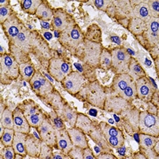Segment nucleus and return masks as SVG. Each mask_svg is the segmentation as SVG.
<instances>
[{
    "label": "nucleus",
    "instance_id": "obj_1",
    "mask_svg": "<svg viewBox=\"0 0 159 159\" xmlns=\"http://www.w3.org/2000/svg\"><path fill=\"white\" fill-rule=\"evenodd\" d=\"M79 94L80 95V98L89 104L100 109L104 107L107 93L103 86L96 80L86 84L80 91Z\"/></svg>",
    "mask_w": 159,
    "mask_h": 159
},
{
    "label": "nucleus",
    "instance_id": "obj_2",
    "mask_svg": "<svg viewBox=\"0 0 159 159\" xmlns=\"http://www.w3.org/2000/svg\"><path fill=\"white\" fill-rule=\"evenodd\" d=\"M103 45L101 43L92 42L84 39L83 44L80 45L75 51V54L80 53L78 58L90 67H99V57L101 54Z\"/></svg>",
    "mask_w": 159,
    "mask_h": 159
},
{
    "label": "nucleus",
    "instance_id": "obj_3",
    "mask_svg": "<svg viewBox=\"0 0 159 159\" xmlns=\"http://www.w3.org/2000/svg\"><path fill=\"white\" fill-rule=\"evenodd\" d=\"M85 37L81 30L76 22H72L65 30L60 34V43L65 49L69 50L76 51L80 45L83 44Z\"/></svg>",
    "mask_w": 159,
    "mask_h": 159
},
{
    "label": "nucleus",
    "instance_id": "obj_4",
    "mask_svg": "<svg viewBox=\"0 0 159 159\" xmlns=\"http://www.w3.org/2000/svg\"><path fill=\"white\" fill-rule=\"evenodd\" d=\"M0 73L1 83L5 84H10L20 75L19 64L10 53L1 54L0 56Z\"/></svg>",
    "mask_w": 159,
    "mask_h": 159
},
{
    "label": "nucleus",
    "instance_id": "obj_5",
    "mask_svg": "<svg viewBox=\"0 0 159 159\" xmlns=\"http://www.w3.org/2000/svg\"><path fill=\"white\" fill-rule=\"evenodd\" d=\"M111 70L116 74L128 73L131 57L127 49L124 48H115L111 51Z\"/></svg>",
    "mask_w": 159,
    "mask_h": 159
},
{
    "label": "nucleus",
    "instance_id": "obj_6",
    "mask_svg": "<svg viewBox=\"0 0 159 159\" xmlns=\"http://www.w3.org/2000/svg\"><path fill=\"white\" fill-rule=\"evenodd\" d=\"M139 131L140 134L158 137L159 119L158 116L150 114L147 111L139 113Z\"/></svg>",
    "mask_w": 159,
    "mask_h": 159
},
{
    "label": "nucleus",
    "instance_id": "obj_7",
    "mask_svg": "<svg viewBox=\"0 0 159 159\" xmlns=\"http://www.w3.org/2000/svg\"><path fill=\"white\" fill-rule=\"evenodd\" d=\"M49 75L57 82H61L72 72L69 63L59 57H51L48 65Z\"/></svg>",
    "mask_w": 159,
    "mask_h": 159
},
{
    "label": "nucleus",
    "instance_id": "obj_8",
    "mask_svg": "<svg viewBox=\"0 0 159 159\" xmlns=\"http://www.w3.org/2000/svg\"><path fill=\"white\" fill-rule=\"evenodd\" d=\"M35 41L36 39L34 33L29 31L25 27L16 38L9 42V44L21 49L25 54L29 55L30 53L34 52L33 50L34 49Z\"/></svg>",
    "mask_w": 159,
    "mask_h": 159
},
{
    "label": "nucleus",
    "instance_id": "obj_9",
    "mask_svg": "<svg viewBox=\"0 0 159 159\" xmlns=\"http://www.w3.org/2000/svg\"><path fill=\"white\" fill-rule=\"evenodd\" d=\"M61 83L69 93L76 96L87 84V78L80 72L72 71Z\"/></svg>",
    "mask_w": 159,
    "mask_h": 159
},
{
    "label": "nucleus",
    "instance_id": "obj_10",
    "mask_svg": "<svg viewBox=\"0 0 159 159\" xmlns=\"http://www.w3.org/2000/svg\"><path fill=\"white\" fill-rule=\"evenodd\" d=\"M99 126L111 147L116 149L123 147L125 139L123 133L119 128L112 127L105 122H101Z\"/></svg>",
    "mask_w": 159,
    "mask_h": 159
},
{
    "label": "nucleus",
    "instance_id": "obj_11",
    "mask_svg": "<svg viewBox=\"0 0 159 159\" xmlns=\"http://www.w3.org/2000/svg\"><path fill=\"white\" fill-rule=\"evenodd\" d=\"M29 83L35 93L41 97L45 98L54 92L52 84L39 72H35Z\"/></svg>",
    "mask_w": 159,
    "mask_h": 159
},
{
    "label": "nucleus",
    "instance_id": "obj_12",
    "mask_svg": "<svg viewBox=\"0 0 159 159\" xmlns=\"http://www.w3.org/2000/svg\"><path fill=\"white\" fill-rule=\"evenodd\" d=\"M1 25L3 28L5 34L7 37L8 42H11L16 38L19 34V33L25 28L23 23L18 18L15 11H13L12 14Z\"/></svg>",
    "mask_w": 159,
    "mask_h": 159
},
{
    "label": "nucleus",
    "instance_id": "obj_13",
    "mask_svg": "<svg viewBox=\"0 0 159 159\" xmlns=\"http://www.w3.org/2000/svg\"><path fill=\"white\" fill-rule=\"evenodd\" d=\"M139 37L146 40L150 48L158 47L159 43V18H150L147 22V30Z\"/></svg>",
    "mask_w": 159,
    "mask_h": 159
},
{
    "label": "nucleus",
    "instance_id": "obj_14",
    "mask_svg": "<svg viewBox=\"0 0 159 159\" xmlns=\"http://www.w3.org/2000/svg\"><path fill=\"white\" fill-rule=\"evenodd\" d=\"M131 105L130 102H128L125 99L122 98L121 96H118L113 92L111 93V95L107 94L103 110L120 115L121 112L130 107Z\"/></svg>",
    "mask_w": 159,
    "mask_h": 159
},
{
    "label": "nucleus",
    "instance_id": "obj_15",
    "mask_svg": "<svg viewBox=\"0 0 159 159\" xmlns=\"http://www.w3.org/2000/svg\"><path fill=\"white\" fill-rule=\"evenodd\" d=\"M135 85L137 97L144 102H150L153 95L156 92L155 87L153 86L151 82V79H149L147 76H143L135 80Z\"/></svg>",
    "mask_w": 159,
    "mask_h": 159
},
{
    "label": "nucleus",
    "instance_id": "obj_16",
    "mask_svg": "<svg viewBox=\"0 0 159 159\" xmlns=\"http://www.w3.org/2000/svg\"><path fill=\"white\" fill-rule=\"evenodd\" d=\"M41 140L49 145V147H54L57 146L56 141V132L55 127L52 124L49 119L45 117L43 123L37 128Z\"/></svg>",
    "mask_w": 159,
    "mask_h": 159
},
{
    "label": "nucleus",
    "instance_id": "obj_17",
    "mask_svg": "<svg viewBox=\"0 0 159 159\" xmlns=\"http://www.w3.org/2000/svg\"><path fill=\"white\" fill-rule=\"evenodd\" d=\"M139 111L131 105L119 115L123 117L125 128L127 131H130V133L139 131Z\"/></svg>",
    "mask_w": 159,
    "mask_h": 159
},
{
    "label": "nucleus",
    "instance_id": "obj_18",
    "mask_svg": "<svg viewBox=\"0 0 159 159\" xmlns=\"http://www.w3.org/2000/svg\"><path fill=\"white\" fill-rule=\"evenodd\" d=\"M72 22H74V20L72 19L70 15H68L65 10L59 8L53 11L52 25L55 30L62 32Z\"/></svg>",
    "mask_w": 159,
    "mask_h": 159
},
{
    "label": "nucleus",
    "instance_id": "obj_19",
    "mask_svg": "<svg viewBox=\"0 0 159 159\" xmlns=\"http://www.w3.org/2000/svg\"><path fill=\"white\" fill-rule=\"evenodd\" d=\"M56 132L57 147L62 152V154L68 155L72 147V143L66 128L55 129Z\"/></svg>",
    "mask_w": 159,
    "mask_h": 159
},
{
    "label": "nucleus",
    "instance_id": "obj_20",
    "mask_svg": "<svg viewBox=\"0 0 159 159\" xmlns=\"http://www.w3.org/2000/svg\"><path fill=\"white\" fill-rule=\"evenodd\" d=\"M14 116V127L13 129L16 132H22L25 134H30V125L28 123L27 119L24 116L22 109L17 107L13 111Z\"/></svg>",
    "mask_w": 159,
    "mask_h": 159
},
{
    "label": "nucleus",
    "instance_id": "obj_21",
    "mask_svg": "<svg viewBox=\"0 0 159 159\" xmlns=\"http://www.w3.org/2000/svg\"><path fill=\"white\" fill-rule=\"evenodd\" d=\"M89 136L92 141L94 142V143H96V146L100 148L101 153H104V152L111 153V147L108 144L107 141L105 139L104 134H103L101 129L99 128V125H96V128L91 132Z\"/></svg>",
    "mask_w": 159,
    "mask_h": 159
},
{
    "label": "nucleus",
    "instance_id": "obj_22",
    "mask_svg": "<svg viewBox=\"0 0 159 159\" xmlns=\"http://www.w3.org/2000/svg\"><path fill=\"white\" fill-rule=\"evenodd\" d=\"M134 80L130 77L128 73L116 74L112 81L111 89L115 94L119 95Z\"/></svg>",
    "mask_w": 159,
    "mask_h": 159
},
{
    "label": "nucleus",
    "instance_id": "obj_23",
    "mask_svg": "<svg viewBox=\"0 0 159 159\" xmlns=\"http://www.w3.org/2000/svg\"><path fill=\"white\" fill-rule=\"evenodd\" d=\"M42 140L34 134H28L25 140V150L27 155L33 158H38L42 147Z\"/></svg>",
    "mask_w": 159,
    "mask_h": 159
},
{
    "label": "nucleus",
    "instance_id": "obj_24",
    "mask_svg": "<svg viewBox=\"0 0 159 159\" xmlns=\"http://www.w3.org/2000/svg\"><path fill=\"white\" fill-rule=\"evenodd\" d=\"M66 129H67L68 133H69L73 146H76L82 149H85L89 147L86 134L81 130L75 127Z\"/></svg>",
    "mask_w": 159,
    "mask_h": 159
},
{
    "label": "nucleus",
    "instance_id": "obj_25",
    "mask_svg": "<svg viewBox=\"0 0 159 159\" xmlns=\"http://www.w3.org/2000/svg\"><path fill=\"white\" fill-rule=\"evenodd\" d=\"M56 113L62 120L67 122L70 125L71 127H75L78 113L76 111L73 110L68 103L62 105V107L59 110L57 111Z\"/></svg>",
    "mask_w": 159,
    "mask_h": 159
},
{
    "label": "nucleus",
    "instance_id": "obj_26",
    "mask_svg": "<svg viewBox=\"0 0 159 159\" xmlns=\"http://www.w3.org/2000/svg\"><path fill=\"white\" fill-rule=\"evenodd\" d=\"M96 125L94 124L90 118L81 113H78L75 127L81 130L86 135H89L91 132L96 128Z\"/></svg>",
    "mask_w": 159,
    "mask_h": 159
},
{
    "label": "nucleus",
    "instance_id": "obj_27",
    "mask_svg": "<svg viewBox=\"0 0 159 159\" xmlns=\"http://www.w3.org/2000/svg\"><path fill=\"white\" fill-rule=\"evenodd\" d=\"M28 134L22 133V132L15 131V137L13 140L12 147L15 150L16 154H20L22 157L27 155L26 150H25V140Z\"/></svg>",
    "mask_w": 159,
    "mask_h": 159
},
{
    "label": "nucleus",
    "instance_id": "obj_28",
    "mask_svg": "<svg viewBox=\"0 0 159 159\" xmlns=\"http://www.w3.org/2000/svg\"><path fill=\"white\" fill-rule=\"evenodd\" d=\"M129 31L136 37L142 35L147 30V22L137 18H130L128 22Z\"/></svg>",
    "mask_w": 159,
    "mask_h": 159
},
{
    "label": "nucleus",
    "instance_id": "obj_29",
    "mask_svg": "<svg viewBox=\"0 0 159 159\" xmlns=\"http://www.w3.org/2000/svg\"><path fill=\"white\" fill-rule=\"evenodd\" d=\"M137 18L139 19L143 20L144 22H147L151 18L150 15V11H149L148 3L147 2H140V3H138L136 7L133 8L132 11V18Z\"/></svg>",
    "mask_w": 159,
    "mask_h": 159
},
{
    "label": "nucleus",
    "instance_id": "obj_30",
    "mask_svg": "<svg viewBox=\"0 0 159 159\" xmlns=\"http://www.w3.org/2000/svg\"><path fill=\"white\" fill-rule=\"evenodd\" d=\"M128 74L130 75V77L134 80V81L139 79V78L147 76L146 72L143 70L141 65H139V62L133 57H131V59H130V65H129Z\"/></svg>",
    "mask_w": 159,
    "mask_h": 159
},
{
    "label": "nucleus",
    "instance_id": "obj_31",
    "mask_svg": "<svg viewBox=\"0 0 159 159\" xmlns=\"http://www.w3.org/2000/svg\"><path fill=\"white\" fill-rule=\"evenodd\" d=\"M35 15L41 21H45V22H46V21L52 19V17H53V11L49 7L47 3L42 2L38 7Z\"/></svg>",
    "mask_w": 159,
    "mask_h": 159
},
{
    "label": "nucleus",
    "instance_id": "obj_32",
    "mask_svg": "<svg viewBox=\"0 0 159 159\" xmlns=\"http://www.w3.org/2000/svg\"><path fill=\"white\" fill-rule=\"evenodd\" d=\"M35 69L30 61L19 65V72L22 79L25 81H30L35 73Z\"/></svg>",
    "mask_w": 159,
    "mask_h": 159
},
{
    "label": "nucleus",
    "instance_id": "obj_33",
    "mask_svg": "<svg viewBox=\"0 0 159 159\" xmlns=\"http://www.w3.org/2000/svg\"><path fill=\"white\" fill-rule=\"evenodd\" d=\"M85 39L92 41L94 42L101 43L102 37H101V30L100 28L96 24L91 25L86 32V34L84 35Z\"/></svg>",
    "mask_w": 159,
    "mask_h": 159
},
{
    "label": "nucleus",
    "instance_id": "obj_34",
    "mask_svg": "<svg viewBox=\"0 0 159 159\" xmlns=\"http://www.w3.org/2000/svg\"><path fill=\"white\" fill-rule=\"evenodd\" d=\"M43 2L42 0H22L20 1L21 7L25 13L35 15L38 7Z\"/></svg>",
    "mask_w": 159,
    "mask_h": 159
},
{
    "label": "nucleus",
    "instance_id": "obj_35",
    "mask_svg": "<svg viewBox=\"0 0 159 159\" xmlns=\"http://www.w3.org/2000/svg\"><path fill=\"white\" fill-rule=\"evenodd\" d=\"M139 137V146L140 148L153 149L157 141H158V137L149 135V134H140Z\"/></svg>",
    "mask_w": 159,
    "mask_h": 159
},
{
    "label": "nucleus",
    "instance_id": "obj_36",
    "mask_svg": "<svg viewBox=\"0 0 159 159\" xmlns=\"http://www.w3.org/2000/svg\"><path fill=\"white\" fill-rule=\"evenodd\" d=\"M111 66V51L103 48L99 57V67L104 70H109Z\"/></svg>",
    "mask_w": 159,
    "mask_h": 159
},
{
    "label": "nucleus",
    "instance_id": "obj_37",
    "mask_svg": "<svg viewBox=\"0 0 159 159\" xmlns=\"http://www.w3.org/2000/svg\"><path fill=\"white\" fill-rule=\"evenodd\" d=\"M0 124H2L5 128L13 129L14 127L13 111H11L10 109L6 108L2 116H0Z\"/></svg>",
    "mask_w": 159,
    "mask_h": 159
},
{
    "label": "nucleus",
    "instance_id": "obj_38",
    "mask_svg": "<svg viewBox=\"0 0 159 159\" xmlns=\"http://www.w3.org/2000/svg\"><path fill=\"white\" fill-rule=\"evenodd\" d=\"M118 96H121L122 98L125 99L128 102L131 103L134 99L137 98V93H136V85L135 81H133L127 89H125L123 92Z\"/></svg>",
    "mask_w": 159,
    "mask_h": 159
},
{
    "label": "nucleus",
    "instance_id": "obj_39",
    "mask_svg": "<svg viewBox=\"0 0 159 159\" xmlns=\"http://www.w3.org/2000/svg\"><path fill=\"white\" fill-rule=\"evenodd\" d=\"M15 131L14 129L5 128L3 134L1 136V143L3 144L4 147H10L12 146L13 140L15 137Z\"/></svg>",
    "mask_w": 159,
    "mask_h": 159
},
{
    "label": "nucleus",
    "instance_id": "obj_40",
    "mask_svg": "<svg viewBox=\"0 0 159 159\" xmlns=\"http://www.w3.org/2000/svg\"><path fill=\"white\" fill-rule=\"evenodd\" d=\"M52 147H49V145L45 143L44 142H42V147H41V151L38 158L42 159H49L52 158Z\"/></svg>",
    "mask_w": 159,
    "mask_h": 159
},
{
    "label": "nucleus",
    "instance_id": "obj_41",
    "mask_svg": "<svg viewBox=\"0 0 159 159\" xmlns=\"http://www.w3.org/2000/svg\"><path fill=\"white\" fill-rule=\"evenodd\" d=\"M2 143H1V150H0V154H1V158L5 159H14L15 158L16 153L13 148L12 146L10 147H5V148L2 150Z\"/></svg>",
    "mask_w": 159,
    "mask_h": 159
},
{
    "label": "nucleus",
    "instance_id": "obj_42",
    "mask_svg": "<svg viewBox=\"0 0 159 159\" xmlns=\"http://www.w3.org/2000/svg\"><path fill=\"white\" fill-rule=\"evenodd\" d=\"M149 11L151 18H158L159 15V2L157 0H150L147 1Z\"/></svg>",
    "mask_w": 159,
    "mask_h": 159
},
{
    "label": "nucleus",
    "instance_id": "obj_43",
    "mask_svg": "<svg viewBox=\"0 0 159 159\" xmlns=\"http://www.w3.org/2000/svg\"><path fill=\"white\" fill-rule=\"evenodd\" d=\"M68 155L70 158L73 159H83L84 158V149L78 147L76 146H72V149L69 152Z\"/></svg>",
    "mask_w": 159,
    "mask_h": 159
},
{
    "label": "nucleus",
    "instance_id": "obj_44",
    "mask_svg": "<svg viewBox=\"0 0 159 159\" xmlns=\"http://www.w3.org/2000/svg\"><path fill=\"white\" fill-rule=\"evenodd\" d=\"M13 11H12V9L9 6L0 7V23H1V25L3 24V22L7 19V18L12 14Z\"/></svg>",
    "mask_w": 159,
    "mask_h": 159
},
{
    "label": "nucleus",
    "instance_id": "obj_45",
    "mask_svg": "<svg viewBox=\"0 0 159 159\" xmlns=\"http://www.w3.org/2000/svg\"><path fill=\"white\" fill-rule=\"evenodd\" d=\"M140 151H141L142 154L146 157V158H158V154H157V153L154 151V149L140 148Z\"/></svg>",
    "mask_w": 159,
    "mask_h": 159
},
{
    "label": "nucleus",
    "instance_id": "obj_46",
    "mask_svg": "<svg viewBox=\"0 0 159 159\" xmlns=\"http://www.w3.org/2000/svg\"><path fill=\"white\" fill-rule=\"evenodd\" d=\"M93 2H94L95 6L98 9L105 11L107 10V7L111 2V1H107V0H106V1H103V0H95Z\"/></svg>",
    "mask_w": 159,
    "mask_h": 159
},
{
    "label": "nucleus",
    "instance_id": "obj_47",
    "mask_svg": "<svg viewBox=\"0 0 159 159\" xmlns=\"http://www.w3.org/2000/svg\"><path fill=\"white\" fill-rule=\"evenodd\" d=\"M84 159H95L94 154L92 153V150L90 148L87 147V148L84 149Z\"/></svg>",
    "mask_w": 159,
    "mask_h": 159
},
{
    "label": "nucleus",
    "instance_id": "obj_48",
    "mask_svg": "<svg viewBox=\"0 0 159 159\" xmlns=\"http://www.w3.org/2000/svg\"><path fill=\"white\" fill-rule=\"evenodd\" d=\"M96 158L98 159H116V157L114 154L104 152V153H100L96 157Z\"/></svg>",
    "mask_w": 159,
    "mask_h": 159
},
{
    "label": "nucleus",
    "instance_id": "obj_49",
    "mask_svg": "<svg viewBox=\"0 0 159 159\" xmlns=\"http://www.w3.org/2000/svg\"><path fill=\"white\" fill-rule=\"evenodd\" d=\"M149 103V109L147 111V112L150 113V114L155 115L156 113H157V107H156V106L154 104L151 103V102H148Z\"/></svg>",
    "mask_w": 159,
    "mask_h": 159
},
{
    "label": "nucleus",
    "instance_id": "obj_50",
    "mask_svg": "<svg viewBox=\"0 0 159 159\" xmlns=\"http://www.w3.org/2000/svg\"><path fill=\"white\" fill-rule=\"evenodd\" d=\"M52 158H55V159H69V155H66V154H52Z\"/></svg>",
    "mask_w": 159,
    "mask_h": 159
},
{
    "label": "nucleus",
    "instance_id": "obj_51",
    "mask_svg": "<svg viewBox=\"0 0 159 159\" xmlns=\"http://www.w3.org/2000/svg\"><path fill=\"white\" fill-rule=\"evenodd\" d=\"M9 3L10 1H8V0H2L0 2V7H7V6H9Z\"/></svg>",
    "mask_w": 159,
    "mask_h": 159
},
{
    "label": "nucleus",
    "instance_id": "obj_52",
    "mask_svg": "<svg viewBox=\"0 0 159 159\" xmlns=\"http://www.w3.org/2000/svg\"><path fill=\"white\" fill-rule=\"evenodd\" d=\"M41 25H42V27L44 29H49V24L47 22H45V21H41Z\"/></svg>",
    "mask_w": 159,
    "mask_h": 159
},
{
    "label": "nucleus",
    "instance_id": "obj_53",
    "mask_svg": "<svg viewBox=\"0 0 159 159\" xmlns=\"http://www.w3.org/2000/svg\"><path fill=\"white\" fill-rule=\"evenodd\" d=\"M154 151L157 153V154H159V143L158 141H157V143H156V144L154 145Z\"/></svg>",
    "mask_w": 159,
    "mask_h": 159
},
{
    "label": "nucleus",
    "instance_id": "obj_54",
    "mask_svg": "<svg viewBox=\"0 0 159 159\" xmlns=\"http://www.w3.org/2000/svg\"><path fill=\"white\" fill-rule=\"evenodd\" d=\"M134 158H146V157H145L144 155H143V154H142L141 152H140V153H139V154H135V155H134Z\"/></svg>",
    "mask_w": 159,
    "mask_h": 159
},
{
    "label": "nucleus",
    "instance_id": "obj_55",
    "mask_svg": "<svg viewBox=\"0 0 159 159\" xmlns=\"http://www.w3.org/2000/svg\"><path fill=\"white\" fill-rule=\"evenodd\" d=\"M111 39L115 41V42H116V43L120 44V40H119V38H117V37H112V38H111Z\"/></svg>",
    "mask_w": 159,
    "mask_h": 159
}]
</instances>
